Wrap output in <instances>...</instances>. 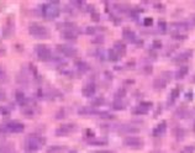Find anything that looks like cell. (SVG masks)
Returning a JSON list of instances; mask_svg holds the SVG:
<instances>
[{"mask_svg": "<svg viewBox=\"0 0 195 153\" xmlns=\"http://www.w3.org/2000/svg\"><path fill=\"white\" fill-rule=\"evenodd\" d=\"M172 37H173L174 40H177V41H183V40H185V38H186V35H184V33H180V32H177V33H174Z\"/></svg>", "mask_w": 195, "mask_h": 153, "instance_id": "obj_36", "label": "cell"}, {"mask_svg": "<svg viewBox=\"0 0 195 153\" xmlns=\"http://www.w3.org/2000/svg\"><path fill=\"white\" fill-rule=\"evenodd\" d=\"M191 82H193V83H195V75L193 76V80H191Z\"/></svg>", "mask_w": 195, "mask_h": 153, "instance_id": "obj_51", "label": "cell"}, {"mask_svg": "<svg viewBox=\"0 0 195 153\" xmlns=\"http://www.w3.org/2000/svg\"><path fill=\"white\" fill-rule=\"evenodd\" d=\"M98 115H99L101 119H105V120H114V119H116L115 115L108 113V111H99V113H98Z\"/></svg>", "mask_w": 195, "mask_h": 153, "instance_id": "obj_27", "label": "cell"}, {"mask_svg": "<svg viewBox=\"0 0 195 153\" xmlns=\"http://www.w3.org/2000/svg\"><path fill=\"white\" fill-rule=\"evenodd\" d=\"M119 127L121 128L122 132H127V134H136V132L140 131V128L136 126H132V125H120Z\"/></svg>", "mask_w": 195, "mask_h": 153, "instance_id": "obj_19", "label": "cell"}, {"mask_svg": "<svg viewBox=\"0 0 195 153\" xmlns=\"http://www.w3.org/2000/svg\"><path fill=\"white\" fill-rule=\"evenodd\" d=\"M167 83L164 79H162L161 76H158L157 79H155V82H153V87H155L156 89H158V90H161V89H164L165 87H167Z\"/></svg>", "mask_w": 195, "mask_h": 153, "instance_id": "obj_21", "label": "cell"}, {"mask_svg": "<svg viewBox=\"0 0 195 153\" xmlns=\"http://www.w3.org/2000/svg\"><path fill=\"white\" fill-rule=\"evenodd\" d=\"M5 127L8 130V132H11V134H20V132H24L25 125L22 122H19V121H9V122L5 123Z\"/></svg>", "mask_w": 195, "mask_h": 153, "instance_id": "obj_7", "label": "cell"}, {"mask_svg": "<svg viewBox=\"0 0 195 153\" xmlns=\"http://www.w3.org/2000/svg\"><path fill=\"white\" fill-rule=\"evenodd\" d=\"M143 24H144V26H152L153 25V19L152 17H146Z\"/></svg>", "mask_w": 195, "mask_h": 153, "instance_id": "obj_40", "label": "cell"}, {"mask_svg": "<svg viewBox=\"0 0 195 153\" xmlns=\"http://www.w3.org/2000/svg\"><path fill=\"white\" fill-rule=\"evenodd\" d=\"M57 50H58L62 54H64L66 57H69V58L75 57L77 53H78L77 48H74V47H72V46H69V45H57Z\"/></svg>", "mask_w": 195, "mask_h": 153, "instance_id": "obj_8", "label": "cell"}, {"mask_svg": "<svg viewBox=\"0 0 195 153\" xmlns=\"http://www.w3.org/2000/svg\"><path fill=\"white\" fill-rule=\"evenodd\" d=\"M46 144V138L38 135H31L25 140V148L30 152H36Z\"/></svg>", "mask_w": 195, "mask_h": 153, "instance_id": "obj_1", "label": "cell"}, {"mask_svg": "<svg viewBox=\"0 0 195 153\" xmlns=\"http://www.w3.org/2000/svg\"><path fill=\"white\" fill-rule=\"evenodd\" d=\"M170 27L174 30V31H184V30H188L189 29V24L185 22V21H177V22H172L170 24Z\"/></svg>", "mask_w": 195, "mask_h": 153, "instance_id": "obj_13", "label": "cell"}, {"mask_svg": "<svg viewBox=\"0 0 195 153\" xmlns=\"http://www.w3.org/2000/svg\"><path fill=\"white\" fill-rule=\"evenodd\" d=\"M153 47H155V48H161V47H162V42H161L159 40L153 41Z\"/></svg>", "mask_w": 195, "mask_h": 153, "instance_id": "obj_45", "label": "cell"}, {"mask_svg": "<svg viewBox=\"0 0 195 153\" xmlns=\"http://www.w3.org/2000/svg\"><path fill=\"white\" fill-rule=\"evenodd\" d=\"M62 151H63V148L59 147V146H51V147L48 148L47 153H61Z\"/></svg>", "mask_w": 195, "mask_h": 153, "instance_id": "obj_33", "label": "cell"}, {"mask_svg": "<svg viewBox=\"0 0 195 153\" xmlns=\"http://www.w3.org/2000/svg\"><path fill=\"white\" fill-rule=\"evenodd\" d=\"M69 153H77L75 151H69Z\"/></svg>", "mask_w": 195, "mask_h": 153, "instance_id": "obj_52", "label": "cell"}, {"mask_svg": "<svg viewBox=\"0 0 195 153\" xmlns=\"http://www.w3.org/2000/svg\"><path fill=\"white\" fill-rule=\"evenodd\" d=\"M57 29H62V31H66V30H75L77 29V25L74 22H69V21H64L62 24L57 25Z\"/></svg>", "mask_w": 195, "mask_h": 153, "instance_id": "obj_18", "label": "cell"}, {"mask_svg": "<svg viewBox=\"0 0 195 153\" xmlns=\"http://www.w3.org/2000/svg\"><path fill=\"white\" fill-rule=\"evenodd\" d=\"M144 73L151 74V73H152V66H146V67H144Z\"/></svg>", "mask_w": 195, "mask_h": 153, "instance_id": "obj_47", "label": "cell"}, {"mask_svg": "<svg viewBox=\"0 0 195 153\" xmlns=\"http://www.w3.org/2000/svg\"><path fill=\"white\" fill-rule=\"evenodd\" d=\"M62 37L68 41H75V38L78 37V32L75 30H66L62 31Z\"/></svg>", "mask_w": 195, "mask_h": 153, "instance_id": "obj_14", "label": "cell"}, {"mask_svg": "<svg viewBox=\"0 0 195 153\" xmlns=\"http://www.w3.org/2000/svg\"><path fill=\"white\" fill-rule=\"evenodd\" d=\"M88 144L90 146H98V147H104V146L108 144V141L105 140H101V138H90V140H88Z\"/></svg>", "mask_w": 195, "mask_h": 153, "instance_id": "obj_17", "label": "cell"}, {"mask_svg": "<svg viewBox=\"0 0 195 153\" xmlns=\"http://www.w3.org/2000/svg\"><path fill=\"white\" fill-rule=\"evenodd\" d=\"M77 130V125L75 123H63L56 130V135L57 136H67V135H71Z\"/></svg>", "mask_w": 195, "mask_h": 153, "instance_id": "obj_6", "label": "cell"}, {"mask_svg": "<svg viewBox=\"0 0 195 153\" xmlns=\"http://www.w3.org/2000/svg\"><path fill=\"white\" fill-rule=\"evenodd\" d=\"M104 102H105V100H104V98L103 96H98V98H95V99H93L92 100V105L93 106H101V105H104Z\"/></svg>", "mask_w": 195, "mask_h": 153, "instance_id": "obj_29", "label": "cell"}, {"mask_svg": "<svg viewBox=\"0 0 195 153\" xmlns=\"http://www.w3.org/2000/svg\"><path fill=\"white\" fill-rule=\"evenodd\" d=\"M185 98H188V100H191V98H193V94L189 92L188 94H185Z\"/></svg>", "mask_w": 195, "mask_h": 153, "instance_id": "obj_48", "label": "cell"}, {"mask_svg": "<svg viewBox=\"0 0 195 153\" xmlns=\"http://www.w3.org/2000/svg\"><path fill=\"white\" fill-rule=\"evenodd\" d=\"M120 56L117 54V52L115 51V48H110V50H108V59L111 61V62H116L119 61Z\"/></svg>", "mask_w": 195, "mask_h": 153, "instance_id": "obj_23", "label": "cell"}, {"mask_svg": "<svg viewBox=\"0 0 195 153\" xmlns=\"http://www.w3.org/2000/svg\"><path fill=\"white\" fill-rule=\"evenodd\" d=\"M99 19H100L99 14H98L96 11H93L92 12V20H93V21H99Z\"/></svg>", "mask_w": 195, "mask_h": 153, "instance_id": "obj_44", "label": "cell"}, {"mask_svg": "<svg viewBox=\"0 0 195 153\" xmlns=\"http://www.w3.org/2000/svg\"><path fill=\"white\" fill-rule=\"evenodd\" d=\"M8 82V74H6V71L0 66V83H6Z\"/></svg>", "mask_w": 195, "mask_h": 153, "instance_id": "obj_30", "label": "cell"}, {"mask_svg": "<svg viewBox=\"0 0 195 153\" xmlns=\"http://www.w3.org/2000/svg\"><path fill=\"white\" fill-rule=\"evenodd\" d=\"M6 100V93L3 88H0V101H4Z\"/></svg>", "mask_w": 195, "mask_h": 153, "instance_id": "obj_43", "label": "cell"}, {"mask_svg": "<svg viewBox=\"0 0 195 153\" xmlns=\"http://www.w3.org/2000/svg\"><path fill=\"white\" fill-rule=\"evenodd\" d=\"M180 94V89L179 88H174L172 89V92H170V101H174Z\"/></svg>", "mask_w": 195, "mask_h": 153, "instance_id": "obj_31", "label": "cell"}, {"mask_svg": "<svg viewBox=\"0 0 195 153\" xmlns=\"http://www.w3.org/2000/svg\"><path fill=\"white\" fill-rule=\"evenodd\" d=\"M114 46H115V51L117 52V54L120 57L121 56H125V53H126V45H125V42H122V41H116Z\"/></svg>", "mask_w": 195, "mask_h": 153, "instance_id": "obj_15", "label": "cell"}, {"mask_svg": "<svg viewBox=\"0 0 195 153\" xmlns=\"http://www.w3.org/2000/svg\"><path fill=\"white\" fill-rule=\"evenodd\" d=\"M15 99L16 101L19 102V105H21V106H25L26 104H27V98H26V95L21 92V90H17V92L15 93Z\"/></svg>", "mask_w": 195, "mask_h": 153, "instance_id": "obj_16", "label": "cell"}, {"mask_svg": "<svg viewBox=\"0 0 195 153\" xmlns=\"http://www.w3.org/2000/svg\"><path fill=\"white\" fill-rule=\"evenodd\" d=\"M95 92H96V87H95L94 83H88V84H87L84 88H83V90H82L83 95L87 96V98H90V96H93V95L95 94Z\"/></svg>", "mask_w": 195, "mask_h": 153, "instance_id": "obj_10", "label": "cell"}, {"mask_svg": "<svg viewBox=\"0 0 195 153\" xmlns=\"http://www.w3.org/2000/svg\"><path fill=\"white\" fill-rule=\"evenodd\" d=\"M191 21L195 24V14H193V15H191Z\"/></svg>", "mask_w": 195, "mask_h": 153, "instance_id": "obj_49", "label": "cell"}, {"mask_svg": "<svg viewBox=\"0 0 195 153\" xmlns=\"http://www.w3.org/2000/svg\"><path fill=\"white\" fill-rule=\"evenodd\" d=\"M58 1H51L50 4L42 5V15L46 19H56L59 15V8Z\"/></svg>", "mask_w": 195, "mask_h": 153, "instance_id": "obj_2", "label": "cell"}, {"mask_svg": "<svg viewBox=\"0 0 195 153\" xmlns=\"http://www.w3.org/2000/svg\"><path fill=\"white\" fill-rule=\"evenodd\" d=\"M0 114H3V115H9L10 114V110L8 108H5V106H0Z\"/></svg>", "mask_w": 195, "mask_h": 153, "instance_id": "obj_42", "label": "cell"}, {"mask_svg": "<svg viewBox=\"0 0 195 153\" xmlns=\"http://www.w3.org/2000/svg\"><path fill=\"white\" fill-rule=\"evenodd\" d=\"M125 94H126V90L121 88L119 92L116 93V98H117V99H121V98H124V96H125Z\"/></svg>", "mask_w": 195, "mask_h": 153, "instance_id": "obj_39", "label": "cell"}, {"mask_svg": "<svg viewBox=\"0 0 195 153\" xmlns=\"http://www.w3.org/2000/svg\"><path fill=\"white\" fill-rule=\"evenodd\" d=\"M174 135H176V137L180 141V140H183V138H184L185 131H184V128H182V127H177L176 131H174Z\"/></svg>", "mask_w": 195, "mask_h": 153, "instance_id": "obj_28", "label": "cell"}, {"mask_svg": "<svg viewBox=\"0 0 195 153\" xmlns=\"http://www.w3.org/2000/svg\"><path fill=\"white\" fill-rule=\"evenodd\" d=\"M193 56V51L191 50H186L182 53H179L176 58H174V62L176 63H182V62H186L188 59H190Z\"/></svg>", "mask_w": 195, "mask_h": 153, "instance_id": "obj_9", "label": "cell"}, {"mask_svg": "<svg viewBox=\"0 0 195 153\" xmlns=\"http://www.w3.org/2000/svg\"><path fill=\"white\" fill-rule=\"evenodd\" d=\"M151 153H163V152H161V151H153V152H151Z\"/></svg>", "mask_w": 195, "mask_h": 153, "instance_id": "obj_50", "label": "cell"}, {"mask_svg": "<svg viewBox=\"0 0 195 153\" xmlns=\"http://www.w3.org/2000/svg\"><path fill=\"white\" fill-rule=\"evenodd\" d=\"M124 144L130 148H134V149H141L144 142L141 137H136V136H129L126 138H124Z\"/></svg>", "mask_w": 195, "mask_h": 153, "instance_id": "obj_5", "label": "cell"}, {"mask_svg": "<svg viewBox=\"0 0 195 153\" xmlns=\"http://www.w3.org/2000/svg\"><path fill=\"white\" fill-rule=\"evenodd\" d=\"M0 153H16V152L11 143H1L0 144Z\"/></svg>", "mask_w": 195, "mask_h": 153, "instance_id": "obj_20", "label": "cell"}, {"mask_svg": "<svg viewBox=\"0 0 195 153\" xmlns=\"http://www.w3.org/2000/svg\"><path fill=\"white\" fill-rule=\"evenodd\" d=\"M140 106L143 108L144 110H148L150 111V109H152V106H153V104L151 101H141L140 102Z\"/></svg>", "mask_w": 195, "mask_h": 153, "instance_id": "obj_34", "label": "cell"}, {"mask_svg": "<svg viewBox=\"0 0 195 153\" xmlns=\"http://www.w3.org/2000/svg\"><path fill=\"white\" fill-rule=\"evenodd\" d=\"M35 52H36V56L40 61L42 62H46V61H50L52 58V52L50 50V47L46 46V45H42L40 43L35 47Z\"/></svg>", "mask_w": 195, "mask_h": 153, "instance_id": "obj_4", "label": "cell"}, {"mask_svg": "<svg viewBox=\"0 0 195 153\" xmlns=\"http://www.w3.org/2000/svg\"><path fill=\"white\" fill-rule=\"evenodd\" d=\"M161 76L162 79H164L167 83H169V80H170V78H172V73L170 72H163V73H161Z\"/></svg>", "mask_w": 195, "mask_h": 153, "instance_id": "obj_35", "label": "cell"}, {"mask_svg": "<svg viewBox=\"0 0 195 153\" xmlns=\"http://www.w3.org/2000/svg\"><path fill=\"white\" fill-rule=\"evenodd\" d=\"M125 108H126V104H125L121 99H116L113 102V109L114 110H125Z\"/></svg>", "mask_w": 195, "mask_h": 153, "instance_id": "obj_25", "label": "cell"}, {"mask_svg": "<svg viewBox=\"0 0 195 153\" xmlns=\"http://www.w3.org/2000/svg\"><path fill=\"white\" fill-rule=\"evenodd\" d=\"M75 67L78 68L80 72H87V71H89V66L85 63V62H83V61H77V62H75Z\"/></svg>", "mask_w": 195, "mask_h": 153, "instance_id": "obj_26", "label": "cell"}, {"mask_svg": "<svg viewBox=\"0 0 195 153\" xmlns=\"http://www.w3.org/2000/svg\"><path fill=\"white\" fill-rule=\"evenodd\" d=\"M78 113H79L80 115H98V113H99V111L95 110V109H93V108H87V106H84V108L79 109Z\"/></svg>", "mask_w": 195, "mask_h": 153, "instance_id": "obj_22", "label": "cell"}, {"mask_svg": "<svg viewBox=\"0 0 195 153\" xmlns=\"http://www.w3.org/2000/svg\"><path fill=\"white\" fill-rule=\"evenodd\" d=\"M103 41H104V37H103V36H99V37H96L95 40H93V42H94V43H98V42L101 43Z\"/></svg>", "mask_w": 195, "mask_h": 153, "instance_id": "obj_46", "label": "cell"}, {"mask_svg": "<svg viewBox=\"0 0 195 153\" xmlns=\"http://www.w3.org/2000/svg\"><path fill=\"white\" fill-rule=\"evenodd\" d=\"M85 32L88 35H93V33L96 32V29H95V27H93V26H89V27H87V29H85Z\"/></svg>", "mask_w": 195, "mask_h": 153, "instance_id": "obj_41", "label": "cell"}, {"mask_svg": "<svg viewBox=\"0 0 195 153\" xmlns=\"http://www.w3.org/2000/svg\"><path fill=\"white\" fill-rule=\"evenodd\" d=\"M188 72H189V68L185 67V66L182 67V68H179L178 71H177V73H176V78L177 79H183L184 76H186Z\"/></svg>", "mask_w": 195, "mask_h": 153, "instance_id": "obj_24", "label": "cell"}, {"mask_svg": "<svg viewBox=\"0 0 195 153\" xmlns=\"http://www.w3.org/2000/svg\"><path fill=\"white\" fill-rule=\"evenodd\" d=\"M195 152V147L194 146H188V147H184L182 153H194Z\"/></svg>", "mask_w": 195, "mask_h": 153, "instance_id": "obj_38", "label": "cell"}, {"mask_svg": "<svg viewBox=\"0 0 195 153\" xmlns=\"http://www.w3.org/2000/svg\"><path fill=\"white\" fill-rule=\"evenodd\" d=\"M158 29L161 30V32H165V30H167V22L163 21V20L158 21Z\"/></svg>", "mask_w": 195, "mask_h": 153, "instance_id": "obj_37", "label": "cell"}, {"mask_svg": "<svg viewBox=\"0 0 195 153\" xmlns=\"http://www.w3.org/2000/svg\"><path fill=\"white\" fill-rule=\"evenodd\" d=\"M122 37H124V40H126L127 42H136V40H137L136 33L130 29H125L122 31Z\"/></svg>", "mask_w": 195, "mask_h": 153, "instance_id": "obj_12", "label": "cell"}, {"mask_svg": "<svg viewBox=\"0 0 195 153\" xmlns=\"http://www.w3.org/2000/svg\"><path fill=\"white\" fill-rule=\"evenodd\" d=\"M132 113H134L135 115H146L148 113V110H144L143 108H141L140 105H138L137 108H135V110L132 111Z\"/></svg>", "mask_w": 195, "mask_h": 153, "instance_id": "obj_32", "label": "cell"}, {"mask_svg": "<svg viewBox=\"0 0 195 153\" xmlns=\"http://www.w3.org/2000/svg\"><path fill=\"white\" fill-rule=\"evenodd\" d=\"M165 131H167V123L164 121H162L161 123H158L157 126L155 127V130H153V136H156V137H161L165 134Z\"/></svg>", "mask_w": 195, "mask_h": 153, "instance_id": "obj_11", "label": "cell"}, {"mask_svg": "<svg viewBox=\"0 0 195 153\" xmlns=\"http://www.w3.org/2000/svg\"><path fill=\"white\" fill-rule=\"evenodd\" d=\"M29 32L36 38H46L50 36V32H48L47 27L37 22H33L29 26Z\"/></svg>", "mask_w": 195, "mask_h": 153, "instance_id": "obj_3", "label": "cell"}]
</instances>
